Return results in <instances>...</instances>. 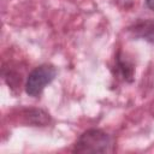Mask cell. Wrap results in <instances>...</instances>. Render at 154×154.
Returning a JSON list of instances; mask_svg holds the SVG:
<instances>
[{
    "label": "cell",
    "instance_id": "cell-4",
    "mask_svg": "<svg viewBox=\"0 0 154 154\" xmlns=\"http://www.w3.org/2000/svg\"><path fill=\"white\" fill-rule=\"evenodd\" d=\"M116 71L117 73L124 79V81H128V82H131L132 81V76H134V65L124 59L120 54L117 57V63H116Z\"/></svg>",
    "mask_w": 154,
    "mask_h": 154
},
{
    "label": "cell",
    "instance_id": "cell-2",
    "mask_svg": "<svg viewBox=\"0 0 154 154\" xmlns=\"http://www.w3.org/2000/svg\"><path fill=\"white\" fill-rule=\"evenodd\" d=\"M57 75V70L53 65L49 64H42L37 67H35L28 76L25 82V91L30 96H38L45 87L49 84Z\"/></svg>",
    "mask_w": 154,
    "mask_h": 154
},
{
    "label": "cell",
    "instance_id": "cell-1",
    "mask_svg": "<svg viewBox=\"0 0 154 154\" xmlns=\"http://www.w3.org/2000/svg\"><path fill=\"white\" fill-rule=\"evenodd\" d=\"M112 137L100 130L89 129L84 131L75 143V153H108L112 152Z\"/></svg>",
    "mask_w": 154,
    "mask_h": 154
},
{
    "label": "cell",
    "instance_id": "cell-5",
    "mask_svg": "<svg viewBox=\"0 0 154 154\" xmlns=\"http://www.w3.org/2000/svg\"><path fill=\"white\" fill-rule=\"evenodd\" d=\"M146 4L150 10L154 11V0H146Z\"/></svg>",
    "mask_w": 154,
    "mask_h": 154
},
{
    "label": "cell",
    "instance_id": "cell-3",
    "mask_svg": "<svg viewBox=\"0 0 154 154\" xmlns=\"http://www.w3.org/2000/svg\"><path fill=\"white\" fill-rule=\"evenodd\" d=\"M135 35L154 42V20H141L130 29Z\"/></svg>",
    "mask_w": 154,
    "mask_h": 154
}]
</instances>
